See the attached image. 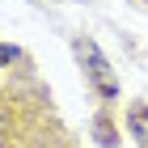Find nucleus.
<instances>
[{
	"label": "nucleus",
	"instance_id": "obj_1",
	"mask_svg": "<svg viewBox=\"0 0 148 148\" xmlns=\"http://www.w3.org/2000/svg\"><path fill=\"white\" fill-rule=\"evenodd\" d=\"M76 51H80V59H85V72H89L93 89L102 93V97H119V76H114V68L106 64V55L97 51V42L80 38V42H76Z\"/></svg>",
	"mask_w": 148,
	"mask_h": 148
},
{
	"label": "nucleus",
	"instance_id": "obj_2",
	"mask_svg": "<svg viewBox=\"0 0 148 148\" xmlns=\"http://www.w3.org/2000/svg\"><path fill=\"white\" fill-rule=\"evenodd\" d=\"M127 127H131V136H136L140 144L148 148V106H131V114H127Z\"/></svg>",
	"mask_w": 148,
	"mask_h": 148
},
{
	"label": "nucleus",
	"instance_id": "obj_3",
	"mask_svg": "<svg viewBox=\"0 0 148 148\" xmlns=\"http://www.w3.org/2000/svg\"><path fill=\"white\" fill-rule=\"evenodd\" d=\"M9 59H17V51L13 47H0V64H9Z\"/></svg>",
	"mask_w": 148,
	"mask_h": 148
}]
</instances>
